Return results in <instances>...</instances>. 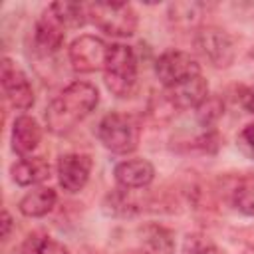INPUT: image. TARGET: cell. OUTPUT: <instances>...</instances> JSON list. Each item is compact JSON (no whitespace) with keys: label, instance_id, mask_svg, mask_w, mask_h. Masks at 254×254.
<instances>
[{"label":"cell","instance_id":"cell-20","mask_svg":"<svg viewBox=\"0 0 254 254\" xmlns=\"http://www.w3.org/2000/svg\"><path fill=\"white\" fill-rule=\"evenodd\" d=\"M204 6L198 2H179V4H171L169 6V16L175 24L179 26H194L200 16H202Z\"/></svg>","mask_w":254,"mask_h":254},{"label":"cell","instance_id":"cell-1","mask_svg":"<svg viewBox=\"0 0 254 254\" xmlns=\"http://www.w3.org/2000/svg\"><path fill=\"white\" fill-rule=\"evenodd\" d=\"M99 103V91L89 81H71L46 107V127L54 135L69 133Z\"/></svg>","mask_w":254,"mask_h":254},{"label":"cell","instance_id":"cell-24","mask_svg":"<svg viewBox=\"0 0 254 254\" xmlns=\"http://www.w3.org/2000/svg\"><path fill=\"white\" fill-rule=\"evenodd\" d=\"M10 230H12V216H10V212L4 208V210H2V238H4V240L10 238Z\"/></svg>","mask_w":254,"mask_h":254},{"label":"cell","instance_id":"cell-13","mask_svg":"<svg viewBox=\"0 0 254 254\" xmlns=\"http://www.w3.org/2000/svg\"><path fill=\"white\" fill-rule=\"evenodd\" d=\"M115 181L121 189H145L153 183L155 179V167L147 159H127L117 163L115 171Z\"/></svg>","mask_w":254,"mask_h":254},{"label":"cell","instance_id":"cell-10","mask_svg":"<svg viewBox=\"0 0 254 254\" xmlns=\"http://www.w3.org/2000/svg\"><path fill=\"white\" fill-rule=\"evenodd\" d=\"M64 30L65 28L62 26L58 16L48 6L40 14V18L36 20V26H34V48L44 56H52V54L60 52V48L65 42V32Z\"/></svg>","mask_w":254,"mask_h":254},{"label":"cell","instance_id":"cell-26","mask_svg":"<svg viewBox=\"0 0 254 254\" xmlns=\"http://www.w3.org/2000/svg\"><path fill=\"white\" fill-rule=\"evenodd\" d=\"M121 254H147L143 248H135V250H127V252H121Z\"/></svg>","mask_w":254,"mask_h":254},{"label":"cell","instance_id":"cell-11","mask_svg":"<svg viewBox=\"0 0 254 254\" xmlns=\"http://www.w3.org/2000/svg\"><path fill=\"white\" fill-rule=\"evenodd\" d=\"M163 95L173 109H196L208 97V83L202 75H194L177 85L165 87Z\"/></svg>","mask_w":254,"mask_h":254},{"label":"cell","instance_id":"cell-17","mask_svg":"<svg viewBox=\"0 0 254 254\" xmlns=\"http://www.w3.org/2000/svg\"><path fill=\"white\" fill-rule=\"evenodd\" d=\"M50 8L58 16L64 28H79L89 20L87 4H81V2H54L50 4Z\"/></svg>","mask_w":254,"mask_h":254},{"label":"cell","instance_id":"cell-4","mask_svg":"<svg viewBox=\"0 0 254 254\" xmlns=\"http://www.w3.org/2000/svg\"><path fill=\"white\" fill-rule=\"evenodd\" d=\"M101 145L115 155H129L139 145V125L123 113H107L97 125Z\"/></svg>","mask_w":254,"mask_h":254},{"label":"cell","instance_id":"cell-2","mask_svg":"<svg viewBox=\"0 0 254 254\" xmlns=\"http://www.w3.org/2000/svg\"><path fill=\"white\" fill-rule=\"evenodd\" d=\"M107 89L117 97H129L137 87V56L125 44H111L103 69Z\"/></svg>","mask_w":254,"mask_h":254},{"label":"cell","instance_id":"cell-25","mask_svg":"<svg viewBox=\"0 0 254 254\" xmlns=\"http://www.w3.org/2000/svg\"><path fill=\"white\" fill-rule=\"evenodd\" d=\"M242 103H244V109H246L248 113H252V115H254V87H252V89H248V91L244 93Z\"/></svg>","mask_w":254,"mask_h":254},{"label":"cell","instance_id":"cell-16","mask_svg":"<svg viewBox=\"0 0 254 254\" xmlns=\"http://www.w3.org/2000/svg\"><path fill=\"white\" fill-rule=\"evenodd\" d=\"M141 248L147 254H175V234L167 226L147 224L141 230Z\"/></svg>","mask_w":254,"mask_h":254},{"label":"cell","instance_id":"cell-9","mask_svg":"<svg viewBox=\"0 0 254 254\" xmlns=\"http://www.w3.org/2000/svg\"><path fill=\"white\" fill-rule=\"evenodd\" d=\"M91 157L85 153H65L58 159V181L67 192H79L91 175Z\"/></svg>","mask_w":254,"mask_h":254},{"label":"cell","instance_id":"cell-23","mask_svg":"<svg viewBox=\"0 0 254 254\" xmlns=\"http://www.w3.org/2000/svg\"><path fill=\"white\" fill-rule=\"evenodd\" d=\"M238 145H240V149H242L248 157L254 159V123L246 125V127L240 131V135H238Z\"/></svg>","mask_w":254,"mask_h":254},{"label":"cell","instance_id":"cell-6","mask_svg":"<svg viewBox=\"0 0 254 254\" xmlns=\"http://www.w3.org/2000/svg\"><path fill=\"white\" fill-rule=\"evenodd\" d=\"M194 48L212 67H228L234 62V42L220 28H200L194 36Z\"/></svg>","mask_w":254,"mask_h":254},{"label":"cell","instance_id":"cell-15","mask_svg":"<svg viewBox=\"0 0 254 254\" xmlns=\"http://www.w3.org/2000/svg\"><path fill=\"white\" fill-rule=\"evenodd\" d=\"M58 200V194L54 189L50 187H36L32 190H28L20 202H18V210L28 216V218H40V216H46L54 204Z\"/></svg>","mask_w":254,"mask_h":254},{"label":"cell","instance_id":"cell-7","mask_svg":"<svg viewBox=\"0 0 254 254\" xmlns=\"http://www.w3.org/2000/svg\"><path fill=\"white\" fill-rule=\"evenodd\" d=\"M155 73H157L159 81L163 83V87H171L189 77L200 75V64L187 52L169 50L157 58Z\"/></svg>","mask_w":254,"mask_h":254},{"label":"cell","instance_id":"cell-19","mask_svg":"<svg viewBox=\"0 0 254 254\" xmlns=\"http://www.w3.org/2000/svg\"><path fill=\"white\" fill-rule=\"evenodd\" d=\"M232 204L246 216H254V175L242 177L232 189Z\"/></svg>","mask_w":254,"mask_h":254},{"label":"cell","instance_id":"cell-12","mask_svg":"<svg viewBox=\"0 0 254 254\" xmlns=\"http://www.w3.org/2000/svg\"><path fill=\"white\" fill-rule=\"evenodd\" d=\"M12 151L18 157H30L42 141V127L32 115H18L12 125Z\"/></svg>","mask_w":254,"mask_h":254},{"label":"cell","instance_id":"cell-8","mask_svg":"<svg viewBox=\"0 0 254 254\" xmlns=\"http://www.w3.org/2000/svg\"><path fill=\"white\" fill-rule=\"evenodd\" d=\"M0 77H2V89L10 105L18 111H28L34 105V89L30 85L28 75L12 62L10 58H4L0 64Z\"/></svg>","mask_w":254,"mask_h":254},{"label":"cell","instance_id":"cell-3","mask_svg":"<svg viewBox=\"0 0 254 254\" xmlns=\"http://www.w3.org/2000/svg\"><path fill=\"white\" fill-rule=\"evenodd\" d=\"M87 18L109 36L129 38L137 30V12L127 2H91Z\"/></svg>","mask_w":254,"mask_h":254},{"label":"cell","instance_id":"cell-14","mask_svg":"<svg viewBox=\"0 0 254 254\" xmlns=\"http://www.w3.org/2000/svg\"><path fill=\"white\" fill-rule=\"evenodd\" d=\"M10 175L20 187H34L50 177V163L44 157H24L12 165Z\"/></svg>","mask_w":254,"mask_h":254},{"label":"cell","instance_id":"cell-21","mask_svg":"<svg viewBox=\"0 0 254 254\" xmlns=\"http://www.w3.org/2000/svg\"><path fill=\"white\" fill-rule=\"evenodd\" d=\"M224 113V103L216 95H208L198 107H196V119L202 127H212Z\"/></svg>","mask_w":254,"mask_h":254},{"label":"cell","instance_id":"cell-22","mask_svg":"<svg viewBox=\"0 0 254 254\" xmlns=\"http://www.w3.org/2000/svg\"><path fill=\"white\" fill-rule=\"evenodd\" d=\"M183 254H224L208 236L190 234L183 244Z\"/></svg>","mask_w":254,"mask_h":254},{"label":"cell","instance_id":"cell-5","mask_svg":"<svg viewBox=\"0 0 254 254\" xmlns=\"http://www.w3.org/2000/svg\"><path fill=\"white\" fill-rule=\"evenodd\" d=\"M107 54H109V46L101 38L91 34H83L75 38L67 48L69 64L79 73H93L105 69Z\"/></svg>","mask_w":254,"mask_h":254},{"label":"cell","instance_id":"cell-18","mask_svg":"<svg viewBox=\"0 0 254 254\" xmlns=\"http://www.w3.org/2000/svg\"><path fill=\"white\" fill-rule=\"evenodd\" d=\"M18 254H69V250L62 242H58L50 236L32 234L24 240Z\"/></svg>","mask_w":254,"mask_h":254},{"label":"cell","instance_id":"cell-27","mask_svg":"<svg viewBox=\"0 0 254 254\" xmlns=\"http://www.w3.org/2000/svg\"><path fill=\"white\" fill-rule=\"evenodd\" d=\"M244 254H254V246H250L248 250H244Z\"/></svg>","mask_w":254,"mask_h":254}]
</instances>
